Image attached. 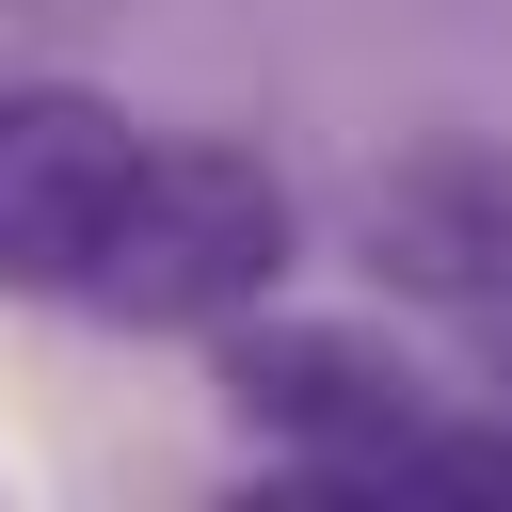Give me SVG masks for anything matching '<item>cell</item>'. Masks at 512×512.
Segmentation results:
<instances>
[{
    "label": "cell",
    "mask_w": 512,
    "mask_h": 512,
    "mask_svg": "<svg viewBox=\"0 0 512 512\" xmlns=\"http://www.w3.org/2000/svg\"><path fill=\"white\" fill-rule=\"evenodd\" d=\"M352 272L432 304V320H496L512 304V128H416L352 176Z\"/></svg>",
    "instance_id": "3957f363"
},
{
    "label": "cell",
    "mask_w": 512,
    "mask_h": 512,
    "mask_svg": "<svg viewBox=\"0 0 512 512\" xmlns=\"http://www.w3.org/2000/svg\"><path fill=\"white\" fill-rule=\"evenodd\" d=\"M288 272H304V192L256 160V144H208V128H144V176H128V208H112V256H96V320H128V336H224V320H256V304H288Z\"/></svg>",
    "instance_id": "6da1fadb"
},
{
    "label": "cell",
    "mask_w": 512,
    "mask_h": 512,
    "mask_svg": "<svg viewBox=\"0 0 512 512\" xmlns=\"http://www.w3.org/2000/svg\"><path fill=\"white\" fill-rule=\"evenodd\" d=\"M480 336H496V400H512V304H496V320H480Z\"/></svg>",
    "instance_id": "5b68a950"
},
{
    "label": "cell",
    "mask_w": 512,
    "mask_h": 512,
    "mask_svg": "<svg viewBox=\"0 0 512 512\" xmlns=\"http://www.w3.org/2000/svg\"><path fill=\"white\" fill-rule=\"evenodd\" d=\"M144 176V128L96 80H0V288L16 304H80L112 256V208Z\"/></svg>",
    "instance_id": "277c9868"
},
{
    "label": "cell",
    "mask_w": 512,
    "mask_h": 512,
    "mask_svg": "<svg viewBox=\"0 0 512 512\" xmlns=\"http://www.w3.org/2000/svg\"><path fill=\"white\" fill-rule=\"evenodd\" d=\"M208 400H224V432H240L256 464H288V480H320V496H368L384 448L432 416L416 368H400L368 320H304V304L224 320V336H208Z\"/></svg>",
    "instance_id": "7a4b0ae2"
}]
</instances>
